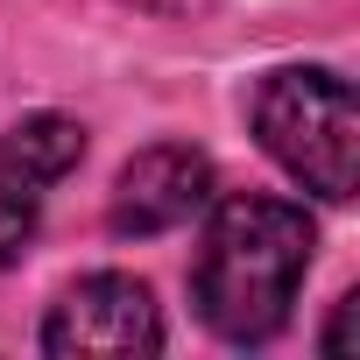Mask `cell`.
<instances>
[{
	"mask_svg": "<svg viewBox=\"0 0 360 360\" xmlns=\"http://www.w3.org/2000/svg\"><path fill=\"white\" fill-rule=\"evenodd\" d=\"M353 304H360V297H339V318H332V332H325V353H346V346H353Z\"/></svg>",
	"mask_w": 360,
	"mask_h": 360,
	"instance_id": "cell-7",
	"label": "cell"
},
{
	"mask_svg": "<svg viewBox=\"0 0 360 360\" xmlns=\"http://www.w3.org/2000/svg\"><path fill=\"white\" fill-rule=\"evenodd\" d=\"M8 155L36 176V184H57V176H71L78 155H85V127L64 120V113H29L22 127H8Z\"/></svg>",
	"mask_w": 360,
	"mask_h": 360,
	"instance_id": "cell-5",
	"label": "cell"
},
{
	"mask_svg": "<svg viewBox=\"0 0 360 360\" xmlns=\"http://www.w3.org/2000/svg\"><path fill=\"white\" fill-rule=\"evenodd\" d=\"M36 212H43V184L8 155V141H0V262H15L36 233Z\"/></svg>",
	"mask_w": 360,
	"mask_h": 360,
	"instance_id": "cell-6",
	"label": "cell"
},
{
	"mask_svg": "<svg viewBox=\"0 0 360 360\" xmlns=\"http://www.w3.org/2000/svg\"><path fill=\"white\" fill-rule=\"evenodd\" d=\"M162 346V311L148 297V283L134 276H85L71 283L50 318H43V353H64V360H120V353H155Z\"/></svg>",
	"mask_w": 360,
	"mask_h": 360,
	"instance_id": "cell-3",
	"label": "cell"
},
{
	"mask_svg": "<svg viewBox=\"0 0 360 360\" xmlns=\"http://www.w3.org/2000/svg\"><path fill=\"white\" fill-rule=\"evenodd\" d=\"M255 134L262 148L318 198H353L360 184V106L353 85L325 64H290L262 78L255 92Z\"/></svg>",
	"mask_w": 360,
	"mask_h": 360,
	"instance_id": "cell-2",
	"label": "cell"
},
{
	"mask_svg": "<svg viewBox=\"0 0 360 360\" xmlns=\"http://www.w3.org/2000/svg\"><path fill=\"white\" fill-rule=\"evenodd\" d=\"M205 212H212V226H205V248L191 269L198 318L233 346H262L283 332L318 233H311L304 205L269 198V191H240V198H219Z\"/></svg>",
	"mask_w": 360,
	"mask_h": 360,
	"instance_id": "cell-1",
	"label": "cell"
},
{
	"mask_svg": "<svg viewBox=\"0 0 360 360\" xmlns=\"http://www.w3.org/2000/svg\"><path fill=\"white\" fill-rule=\"evenodd\" d=\"M205 205H212V155L191 148V141H155V148H141L120 169V184H113V233H127V240L176 233V226H191Z\"/></svg>",
	"mask_w": 360,
	"mask_h": 360,
	"instance_id": "cell-4",
	"label": "cell"
},
{
	"mask_svg": "<svg viewBox=\"0 0 360 360\" xmlns=\"http://www.w3.org/2000/svg\"><path fill=\"white\" fill-rule=\"evenodd\" d=\"M134 8H155V15H191V8H205V0H134Z\"/></svg>",
	"mask_w": 360,
	"mask_h": 360,
	"instance_id": "cell-8",
	"label": "cell"
}]
</instances>
